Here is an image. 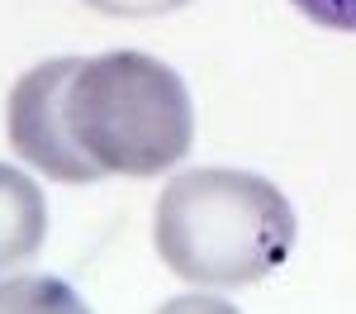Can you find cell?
<instances>
[{
  "mask_svg": "<svg viewBox=\"0 0 356 314\" xmlns=\"http://www.w3.org/2000/svg\"><path fill=\"white\" fill-rule=\"evenodd\" d=\"M295 210L257 171L200 167L166 181L152 238L162 262L195 285L266 281L295 248Z\"/></svg>",
  "mask_w": 356,
  "mask_h": 314,
  "instance_id": "obj_1",
  "label": "cell"
},
{
  "mask_svg": "<svg viewBox=\"0 0 356 314\" xmlns=\"http://www.w3.org/2000/svg\"><path fill=\"white\" fill-rule=\"evenodd\" d=\"M67 119L86 157L114 176H157L195 139L186 81L147 53H105L76 67Z\"/></svg>",
  "mask_w": 356,
  "mask_h": 314,
  "instance_id": "obj_2",
  "label": "cell"
},
{
  "mask_svg": "<svg viewBox=\"0 0 356 314\" xmlns=\"http://www.w3.org/2000/svg\"><path fill=\"white\" fill-rule=\"evenodd\" d=\"M76 67H81V57L38 62L33 72L15 81L10 105H5V134L15 143V152L29 167H38L53 181H67V186H86L95 176H105L86 157V148L72 134V119H67V91H72Z\"/></svg>",
  "mask_w": 356,
  "mask_h": 314,
  "instance_id": "obj_3",
  "label": "cell"
},
{
  "mask_svg": "<svg viewBox=\"0 0 356 314\" xmlns=\"http://www.w3.org/2000/svg\"><path fill=\"white\" fill-rule=\"evenodd\" d=\"M43 228H48L43 191L24 171L0 162V276L24 267L29 257L43 248Z\"/></svg>",
  "mask_w": 356,
  "mask_h": 314,
  "instance_id": "obj_4",
  "label": "cell"
},
{
  "mask_svg": "<svg viewBox=\"0 0 356 314\" xmlns=\"http://www.w3.org/2000/svg\"><path fill=\"white\" fill-rule=\"evenodd\" d=\"M295 10L309 15L314 24H323V29L356 33V0H295Z\"/></svg>",
  "mask_w": 356,
  "mask_h": 314,
  "instance_id": "obj_5",
  "label": "cell"
},
{
  "mask_svg": "<svg viewBox=\"0 0 356 314\" xmlns=\"http://www.w3.org/2000/svg\"><path fill=\"white\" fill-rule=\"evenodd\" d=\"M86 5L100 15H114V19H152V15H171L191 0H86Z\"/></svg>",
  "mask_w": 356,
  "mask_h": 314,
  "instance_id": "obj_6",
  "label": "cell"
}]
</instances>
